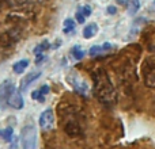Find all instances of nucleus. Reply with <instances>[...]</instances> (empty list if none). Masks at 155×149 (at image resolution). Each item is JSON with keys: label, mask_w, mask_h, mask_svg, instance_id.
Segmentation results:
<instances>
[{"label": "nucleus", "mask_w": 155, "mask_h": 149, "mask_svg": "<svg viewBox=\"0 0 155 149\" xmlns=\"http://www.w3.org/2000/svg\"><path fill=\"white\" fill-rule=\"evenodd\" d=\"M79 10L82 11V14L86 16V18H87V16H90V15H91V12H93V10H91L90 5H80Z\"/></svg>", "instance_id": "obj_21"}, {"label": "nucleus", "mask_w": 155, "mask_h": 149, "mask_svg": "<svg viewBox=\"0 0 155 149\" xmlns=\"http://www.w3.org/2000/svg\"><path fill=\"white\" fill-rule=\"evenodd\" d=\"M71 54L74 56V59L75 60H82L83 57H84V52L82 50L80 46H74L72 50H71Z\"/></svg>", "instance_id": "obj_19"}, {"label": "nucleus", "mask_w": 155, "mask_h": 149, "mask_svg": "<svg viewBox=\"0 0 155 149\" xmlns=\"http://www.w3.org/2000/svg\"><path fill=\"white\" fill-rule=\"evenodd\" d=\"M22 149H35L37 147V132L33 125H26L22 129Z\"/></svg>", "instance_id": "obj_5"}, {"label": "nucleus", "mask_w": 155, "mask_h": 149, "mask_svg": "<svg viewBox=\"0 0 155 149\" xmlns=\"http://www.w3.org/2000/svg\"><path fill=\"white\" fill-rule=\"evenodd\" d=\"M97 33H98V26H97V23H88L87 26H84L82 34L86 40H90V38H93Z\"/></svg>", "instance_id": "obj_14"}, {"label": "nucleus", "mask_w": 155, "mask_h": 149, "mask_svg": "<svg viewBox=\"0 0 155 149\" xmlns=\"http://www.w3.org/2000/svg\"><path fill=\"white\" fill-rule=\"evenodd\" d=\"M107 12L109 14H116L117 12V8H116L114 5H109V7H107Z\"/></svg>", "instance_id": "obj_23"}, {"label": "nucleus", "mask_w": 155, "mask_h": 149, "mask_svg": "<svg viewBox=\"0 0 155 149\" xmlns=\"http://www.w3.org/2000/svg\"><path fill=\"white\" fill-rule=\"evenodd\" d=\"M12 134H14L12 128H7V129H4V130L2 132V137H3V138H4L7 142L12 140Z\"/></svg>", "instance_id": "obj_20"}, {"label": "nucleus", "mask_w": 155, "mask_h": 149, "mask_svg": "<svg viewBox=\"0 0 155 149\" xmlns=\"http://www.w3.org/2000/svg\"><path fill=\"white\" fill-rule=\"evenodd\" d=\"M153 4H154V5H155V0H154V2H153Z\"/></svg>", "instance_id": "obj_25"}, {"label": "nucleus", "mask_w": 155, "mask_h": 149, "mask_svg": "<svg viewBox=\"0 0 155 149\" xmlns=\"http://www.w3.org/2000/svg\"><path fill=\"white\" fill-rule=\"evenodd\" d=\"M51 48V43H49V41H42V42L40 43V45H37L34 48V54H40V53H45V50H48V49Z\"/></svg>", "instance_id": "obj_18"}, {"label": "nucleus", "mask_w": 155, "mask_h": 149, "mask_svg": "<svg viewBox=\"0 0 155 149\" xmlns=\"http://www.w3.org/2000/svg\"><path fill=\"white\" fill-rule=\"evenodd\" d=\"M125 3H127V8H128V12L131 14V15L136 14L137 11L140 10V5H142L140 0H127Z\"/></svg>", "instance_id": "obj_15"}, {"label": "nucleus", "mask_w": 155, "mask_h": 149, "mask_svg": "<svg viewBox=\"0 0 155 149\" xmlns=\"http://www.w3.org/2000/svg\"><path fill=\"white\" fill-rule=\"evenodd\" d=\"M142 74L146 87L155 88V57H147L143 61Z\"/></svg>", "instance_id": "obj_3"}, {"label": "nucleus", "mask_w": 155, "mask_h": 149, "mask_svg": "<svg viewBox=\"0 0 155 149\" xmlns=\"http://www.w3.org/2000/svg\"><path fill=\"white\" fill-rule=\"evenodd\" d=\"M75 18H76V21H78V23H84V21H86V16L82 14V11L78 8V11H76V14H75Z\"/></svg>", "instance_id": "obj_22"}, {"label": "nucleus", "mask_w": 155, "mask_h": 149, "mask_svg": "<svg viewBox=\"0 0 155 149\" xmlns=\"http://www.w3.org/2000/svg\"><path fill=\"white\" fill-rule=\"evenodd\" d=\"M14 87H15V84H14V81L10 79L4 80V81L0 84V109H4V107L7 106V98Z\"/></svg>", "instance_id": "obj_9"}, {"label": "nucleus", "mask_w": 155, "mask_h": 149, "mask_svg": "<svg viewBox=\"0 0 155 149\" xmlns=\"http://www.w3.org/2000/svg\"><path fill=\"white\" fill-rule=\"evenodd\" d=\"M29 67V60H19V61H16L15 64H14V67H12V69H14V72L15 73H18V74H21V73H23V71L26 69V68Z\"/></svg>", "instance_id": "obj_16"}, {"label": "nucleus", "mask_w": 155, "mask_h": 149, "mask_svg": "<svg viewBox=\"0 0 155 149\" xmlns=\"http://www.w3.org/2000/svg\"><path fill=\"white\" fill-rule=\"evenodd\" d=\"M7 106L12 107V109H15V110L23 109L25 100H23V98H22L21 91H19L16 87H14L12 90H11L10 95H8V98H7Z\"/></svg>", "instance_id": "obj_7"}, {"label": "nucleus", "mask_w": 155, "mask_h": 149, "mask_svg": "<svg viewBox=\"0 0 155 149\" xmlns=\"http://www.w3.org/2000/svg\"><path fill=\"white\" fill-rule=\"evenodd\" d=\"M45 0H5L7 4H10L14 8H26L27 5L31 4H41Z\"/></svg>", "instance_id": "obj_11"}, {"label": "nucleus", "mask_w": 155, "mask_h": 149, "mask_svg": "<svg viewBox=\"0 0 155 149\" xmlns=\"http://www.w3.org/2000/svg\"><path fill=\"white\" fill-rule=\"evenodd\" d=\"M93 88L97 99L102 104L107 107H112L117 102V92L110 81L109 74L105 72L102 68H98L93 72Z\"/></svg>", "instance_id": "obj_1"}, {"label": "nucleus", "mask_w": 155, "mask_h": 149, "mask_svg": "<svg viewBox=\"0 0 155 149\" xmlns=\"http://www.w3.org/2000/svg\"><path fill=\"white\" fill-rule=\"evenodd\" d=\"M40 76H41V72H40V71H37V72H30V73H27L26 76L23 77V80L21 81V91L26 90V88L29 87V85L31 84L34 80H37Z\"/></svg>", "instance_id": "obj_13"}, {"label": "nucleus", "mask_w": 155, "mask_h": 149, "mask_svg": "<svg viewBox=\"0 0 155 149\" xmlns=\"http://www.w3.org/2000/svg\"><path fill=\"white\" fill-rule=\"evenodd\" d=\"M72 111H65L61 113V118H63V130L65 132V134L72 138L80 137L83 134V126L80 123L79 118H78V113L71 114Z\"/></svg>", "instance_id": "obj_2"}, {"label": "nucleus", "mask_w": 155, "mask_h": 149, "mask_svg": "<svg viewBox=\"0 0 155 149\" xmlns=\"http://www.w3.org/2000/svg\"><path fill=\"white\" fill-rule=\"evenodd\" d=\"M75 30V22L72 21L71 18H67L64 21V27H63V33L64 34H70Z\"/></svg>", "instance_id": "obj_17"}, {"label": "nucleus", "mask_w": 155, "mask_h": 149, "mask_svg": "<svg viewBox=\"0 0 155 149\" xmlns=\"http://www.w3.org/2000/svg\"><path fill=\"white\" fill-rule=\"evenodd\" d=\"M0 136H2V130H0Z\"/></svg>", "instance_id": "obj_26"}, {"label": "nucleus", "mask_w": 155, "mask_h": 149, "mask_svg": "<svg viewBox=\"0 0 155 149\" xmlns=\"http://www.w3.org/2000/svg\"><path fill=\"white\" fill-rule=\"evenodd\" d=\"M4 2H5V0H0V10L3 8V4H4Z\"/></svg>", "instance_id": "obj_24"}, {"label": "nucleus", "mask_w": 155, "mask_h": 149, "mask_svg": "<svg viewBox=\"0 0 155 149\" xmlns=\"http://www.w3.org/2000/svg\"><path fill=\"white\" fill-rule=\"evenodd\" d=\"M110 49H112V45L110 43H104V45H94L90 48V50H88V54H90L91 57H95V56H99V54L105 53V52H109Z\"/></svg>", "instance_id": "obj_12"}, {"label": "nucleus", "mask_w": 155, "mask_h": 149, "mask_svg": "<svg viewBox=\"0 0 155 149\" xmlns=\"http://www.w3.org/2000/svg\"><path fill=\"white\" fill-rule=\"evenodd\" d=\"M21 38V31L18 29H10L0 34V48H10L15 45Z\"/></svg>", "instance_id": "obj_6"}, {"label": "nucleus", "mask_w": 155, "mask_h": 149, "mask_svg": "<svg viewBox=\"0 0 155 149\" xmlns=\"http://www.w3.org/2000/svg\"><path fill=\"white\" fill-rule=\"evenodd\" d=\"M49 92H51V87H49L48 84H44V85H41L38 90L33 91L31 92V99L38 100L40 103H44V102H45V96L48 95Z\"/></svg>", "instance_id": "obj_10"}, {"label": "nucleus", "mask_w": 155, "mask_h": 149, "mask_svg": "<svg viewBox=\"0 0 155 149\" xmlns=\"http://www.w3.org/2000/svg\"><path fill=\"white\" fill-rule=\"evenodd\" d=\"M38 123H40L41 129L44 130H51L54 126V113L52 109H46L41 113L40 119H38Z\"/></svg>", "instance_id": "obj_8"}, {"label": "nucleus", "mask_w": 155, "mask_h": 149, "mask_svg": "<svg viewBox=\"0 0 155 149\" xmlns=\"http://www.w3.org/2000/svg\"><path fill=\"white\" fill-rule=\"evenodd\" d=\"M65 79H67L68 84H70L71 87L74 88V91H76L78 94H80V95H87L88 94V84L84 80V77L79 72L72 71V72H70L67 74Z\"/></svg>", "instance_id": "obj_4"}]
</instances>
